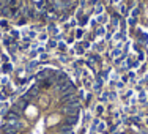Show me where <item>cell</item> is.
I'll use <instances>...</instances> for the list:
<instances>
[{
  "label": "cell",
  "instance_id": "2",
  "mask_svg": "<svg viewBox=\"0 0 148 134\" xmlns=\"http://www.w3.org/2000/svg\"><path fill=\"white\" fill-rule=\"evenodd\" d=\"M98 129H99V131H104V129H106V125L103 122H98Z\"/></svg>",
  "mask_w": 148,
  "mask_h": 134
},
{
  "label": "cell",
  "instance_id": "11",
  "mask_svg": "<svg viewBox=\"0 0 148 134\" xmlns=\"http://www.w3.org/2000/svg\"><path fill=\"white\" fill-rule=\"evenodd\" d=\"M98 21H99V22H103V24H104V22H106V21H107V19H106V17H103V16H101V17H99V19H98Z\"/></svg>",
  "mask_w": 148,
  "mask_h": 134
},
{
  "label": "cell",
  "instance_id": "5",
  "mask_svg": "<svg viewBox=\"0 0 148 134\" xmlns=\"http://www.w3.org/2000/svg\"><path fill=\"white\" fill-rule=\"evenodd\" d=\"M96 112H98V114H103V112H104V107H103V106H98V107H96Z\"/></svg>",
  "mask_w": 148,
  "mask_h": 134
},
{
  "label": "cell",
  "instance_id": "8",
  "mask_svg": "<svg viewBox=\"0 0 148 134\" xmlns=\"http://www.w3.org/2000/svg\"><path fill=\"white\" fill-rule=\"evenodd\" d=\"M0 25H2V27H8V22H6V21H0Z\"/></svg>",
  "mask_w": 148,
  "mask_h": 134
},
{
  "label": "cell",
  "instance_id": "12",
  "mask_svg": "<svg viewBox=\"0 0 148 134\" xmlns=\"http://www.w3.org/2000/svg\"><path fill=\"white\" fill-rule=\"evenodd\" d=\"M46 58H47V54H44V52H43V54H41V60H46Z\"/></svg>",
  "mask_w": 148,
  "mask_h": 134
},
{
  "label": "cell",
  "instance_id": "13",
  "mask_svg": "<svg viewBox=\"0 0 148 134\" xmlns=\"http://www.w3.org/2000/svg\"><path fill=\"white\" fill-rule=\"evenodd\" d=\"M114 2H120V0H114Z\"/></svg>",
  "mask_w": 148,
  "mask_h": 134
},
{
  "label": "cell",
  "instance_id": "9",
  "mask_svg": "<svg viewBox=\"0 0 148 134\" xmlns=\"http://www.w3.org/2000/svg\"><path fill=\"white\" fill-rule=\"evenodd\" d=\"M55 46H57L55 41H49V47H55Z\"/></svg>",
  "mask_w": 148,
  "mask_h": 134
},
{
  "label": "cell",
  "instance_id": "4",
  "mask_svg": "<svg viewBox=\"0 0 148 134\" xmlns=\"http://www.w3.org/2000/svg\"><path fill=\"white\" fill-rule=\"evenodd\" d=\"M11 36H14V38H19V32H17V30H11Z\"/></svg>",
  "mask_w": 148,
  "mask_h": 134
},
{
  "label": "cell",
  "instance_id": "7",
  "mask_svg": "<svg viewBox=\"0 0 148 134\" xmlns=\"http://www.w3.org/2000/svg\"><path fill=\"white\" fill-rule=\"evenodd\" d=\"M143 60H145V55L142 52H139V62H143Z\"/></svg>",
  "mask_w": 148,
  "mask_h": 134
},
{
  "label": "cell",
  "instance_id": "3",
  "mask_svg": "<svg viewBox=\"0 0 148 134\" xmlns=\"http://www.w3.org/2000/svg\"><path fill=\"white\" fill-rule=\"evenodd\" d=\"M120 54H121V51H120V49H115V51L112 52V57H118Z\"/></svg>",
  "mask_w": 148,
  "mask_h": 134
},
{
  "label": "cell",
  "instance_id": "6",
  "mask_svg": "<svg viewBox=\"0 0 148 134\" xmlns=\"http://www.w3.org/2000/svg\"><path fill=\"white\" fill-rule=\"evenodd\" d=\"M82 35H84V32L80 30V29H79V30L76 32V36H77V38H82Z\"/></svg>",
  "mask_w": 148,
  "mask_h": 134
},
{
  "label": "cell",
  "instance_id": "1",
  "mask_svg": "<svg viewBox=\"0 0 148 134\" xmlns=\"http://www.w3.org/2000/svg\"><path fill=\"white\" fill-rule=\"evenodd\" d=\"M13 69V65L11 63H5V65H3V73H10Z\"/></svg>",
  "mask_w": 148,
  "mask_h": 134
},
{
  "label": "cell",
  "instance_id": "10",
  "mask_svg": "<svg viewBox=\"0 0 148 134\" xmlns=\"http://www.w3.org/2000/svg\"><path fill=\"white\" fill-rule=\"evenodd\" d=\"M98 35H101V36L104 35V29H103V27H99V30H98Z\"/></svg>",
  "mask_w": 148,
  "mask_h": 134
}]
</instances>
